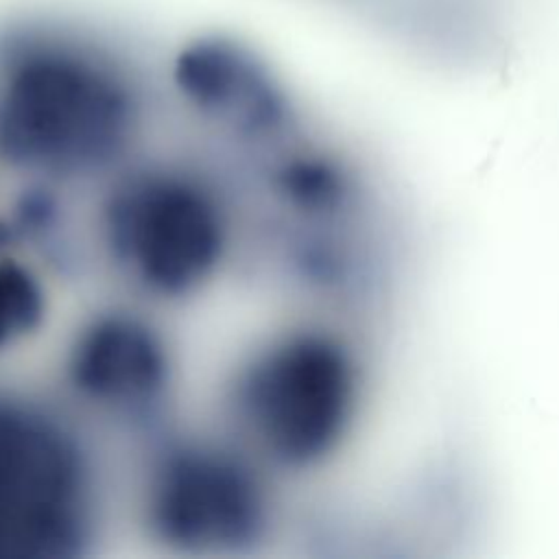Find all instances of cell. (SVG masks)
Instances as JSON below:
<instances>
[{
  "mask_svg": "<svg viewBox=\"0 0 559 559\" xmlns=\"http://www.w3.org/2000/svg\"><path fill=\"white\" fill-rule=\"evenodd\" d=\"M240 192L214 166L142 151L98 186L92 247L124 297L153 310L205 295L240 247Z\"/></svg>",
  "mask_w": 559,
  "mask_h": 559,
  "instance_id": "cell-2",
  "label": "cell"
},
{
  "mask_svg": "<svg viewBox=\"0 0 559 559\" xmlns=\"http://www.w3.org/2000/svg\"><path fill=\"white\" fill-rule=\"evenodd\" d=\"M183 109L212 135L251 159L301 131L297 103L277 70L231 35H199L170 66Z\"/></svg>",
  "mask_w": 559,
  "mask_h": 559,
  "instance_id": "cell-7",
  "label": "cell"
},
{
  "mask_svg": "<svg viewBox=\"0 0 559 559\" xmlns=\"http://www.w3.org/2000/svg\"><path fill=\"white\" fill-rule=\"evenodd\" d=\"M365 362L336 325L297 319L253 338L227 369L216 424L275 478L325 469L362 415Z\"/></svg>",
  "mask_w": 559,
  "mask_h": 559,
  "instance_id": "cell-3",
  "label": "cell"
},
{
  "mask_svg": "<svg viewBox=\"0 0 559 559\" xmlns=\"http://www.w3.org/2000/svg\"><path fill=\"white\" fill-rule=\"evenodd\" d=\"M109 487L94 430L59 397L0 380V559H81Z\"/></svg>",
  "mask_w": 559,
  "mask_h": 559,
  "instance_id": "cell-5",
  "label": "cell"
},
{
  "mask_svg": "<svg viewBox=\"0 0 559 559\" xmlns=\"http://www.w3.org/2000/svg\"><path fill=\"white\" fill-rule=\"evenodd\" d=\"M177 347L157 310L129 297L83 314L63 341L59 397L94 430L146 441L175 419Z\"/></svg>",
  "mask_w": 559,
  "mask_h": 559,
  "instance_id": "cell-6",
  "label": "cell"
},
{
  "mask_svg": "<svg viewBox=\"0 0 559 559\" xmlns=\"http://www.w3.org/2000/svg\"><path fill=\"white\" fill-rule=\"evenodd\" d=\"M151 87L138 61L83 22L0 24V166L63 190L100 186L144 151Z\"/></svg>",
  "mask_w": 559,
  "mask_h": 559,
  "instance_id": "cell-1",
  "label": "cell"
},
{
  "mask_svg": "<svg viewBox=\"0 0 559 559\" xmlns=\"http://www.w3.org/2000/svg\"><path fill=\"white\" fill-rule=\"evenodd\" d=\"M280 485L218 424L173 421L140 443L133 515L144 537L168 555L242 559L275 537Z\"/></svg>",
  "mask_w": 559,
  "mask_h": 559,
  "instance_id": "cell-4",
  "label": "cell"
},
{
  "mask_svg": "<svg viewBox=\"0 0 559 559\" xmlns=\"http://www.w3.org/2000/svg\"><path fill=\"white\" fill-rule=\"evenodd\" d=\"M50 314L44 264L15 242L0 221V356L24 347Z\"/></svg>",
  "mask_w": 559,
  "mask_h": 559,
  "instance_id": "cell-8",
  "label": "cell"
}]
</instances>
